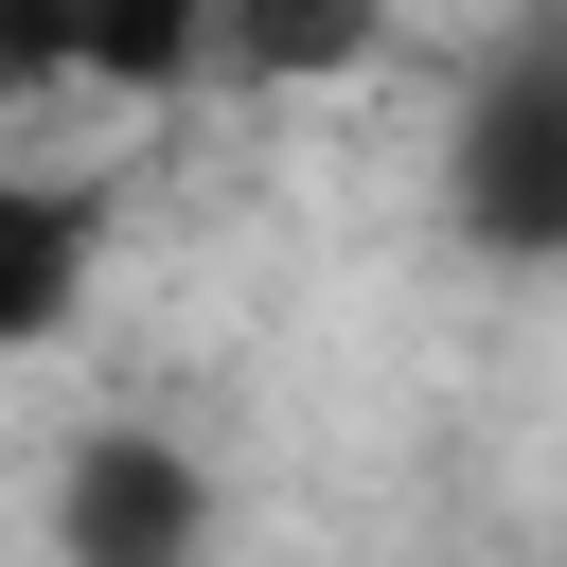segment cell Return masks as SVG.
Returning <instances> with one entry per match:
<instances>
[{"instance_id": "obj_1", "label": "cell", "mask_w": 567, "mask_h": 567, "mask_svg": "<svg viewBox=\"0 0 567 567\" xmlns=\"http://www.w3.org/2000/svg\"><path fill=\"white\" fill-rule=\"evenodd\" d=\"M443 230L478 266H567V0H514L443 106Z\"/></svg>"}, {"instance_id": "obj_2", "label": "cell", "mask_w": 567, "mask_h": 567, "mask_svg": "<svg viewBox=\"0 0 567 567\" xmlns=\"http://www.w3.org/2000/svg\"><path fill=\"white\" fill-rule=\"evenodd\" d=\"M53 567H213L230 549V478L195 461V425H71L53 443V496H35Z\"/></svg>"}, {"instance_id": "obj_3", "label": "cell", "mask_w": 567, "mask_h": 567, "mask_svg": "<svg viewBox=\"0 0 567 567\" xmlns=\"http://www.w3.org/2000/svg\"><path fill=\"white\" fill-rule=\"evenodd\" d=\"M89 301H106V177L0 159V372H18V354H53Z\"/></svg>"}, {"instance_id": "obj_4", "label": "cell", "mask_w": 567, "mask_h": 567, "mask_svg": "<svg viewBox=\"0 0 567 567\" xmlns=\"http://www.w3.org/2000/svg\"><path fill=\"white\" fill-rule=\"evenodd\" d=\"M408 35V0H213V71L301 106V89H354L372 53Z\"/></svg>"}, {"instance_id": "obj_5", "label": "cell", "mask_w": 567, "mask_h": 567, "mask_svg": "<svg viewBox=\"0 0 567 567\" xmlns=\"http://www.w3.org/2000/svg\"><path fill=\"white\" fill-rule=\"evenodd\" d=\"M53 35H71L89 106H177L213 71V0H53Z\"/></svg>"}]
</instances>
